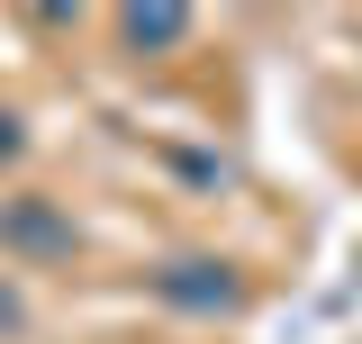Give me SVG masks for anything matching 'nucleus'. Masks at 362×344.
Here are the masks:
<instances>
[{"label":"nucleus","mask_w":362,"mask_h":344,"mask_svg":"<svg viewBox=\"0 0 362 344\" xmlns=\"http://www.w3.org/2000/svg\"><path fill=\"white\" fill-rule=\"evenodd\" d=\"M18 317H28V308H18V290H9V281H0V336H9Z\"/></svg>","instance_id":"nucleus-5"},{"label":"nucleus","mask_w":362,"mask_h":344,"mask_svg":"<svg viewBox=\"0 0 362 344\" xmlns=\"http://www.w3.org/2000/svg\"><path fill=\"white\" fill-rule=\"evenodd\" d=\"M190 28H199V18L173 9V0H154V9H118V45H127V55H163V45H181Z\"/></svg>","instance_id":"nucleus-3"},{"label":"nucleus","mask_w":362,"mask_h":344,"mask_svg":"<svg viewBox=\"0 0 362 344\" xmlns=\"http://www.w3.org/2000/svg\"><path fill=\"white\" fill-rule=\"evenodd\" d=\"M28 154V127H18V109H0V164H18Z\"/></svg>","instance_id":"nucleus-4"},{"label":"nucleus","mask_w":362,"mask_h":344,"mask_svg":"<svg viewBox=\"0 0 362 344\" xmlns=\"http://www.w3.org/2000/svg\"><path fill=\"white\" fill-rule=\"evenodd\" d=\"M154 299H163V308H190V317H235V308H245V281H235L226 254H181V263L154 272Z\"/></svg>","instance_id":"nucleus-1"},{"label":"nucleus","mask_w":362,"mask_h":344,"mask_svg":"<svg viewBox=\"0 0 362 344\" xmlns=\"http://www.w3.org/2000/svg\"><path fill=\"white\" fill-rule=\"evenodd\" d=\"M0 254H18V263H64L73 254V217L54 209V200H0Z\"/></svg>","instance_id":"nucleus-2"}]
</instances>
